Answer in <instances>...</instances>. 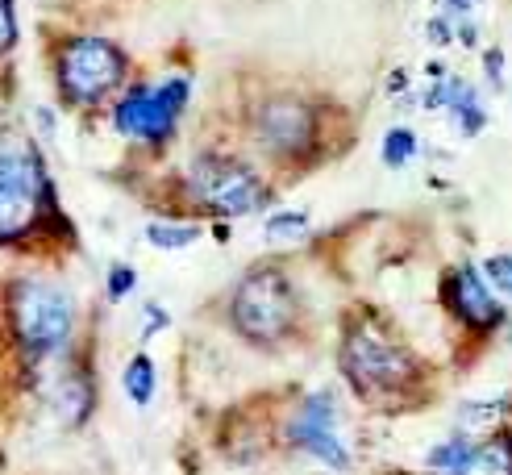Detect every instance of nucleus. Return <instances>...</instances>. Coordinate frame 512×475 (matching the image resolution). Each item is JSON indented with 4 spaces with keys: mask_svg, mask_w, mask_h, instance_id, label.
Instances as JSON below:
<instances>
[{
    "mask_svg": "<svg viewBox=\"0 0 512 475\" xmlns=\"http://www.w3.org/2000/svg\"><path fill=\"white\" fill-rule=\"evenodd\" d=\"M338 367L346 384L363 400H383V396H404L417 384V359L404 342H396L379 321H354L346 325L342 346H338Z\"/></svg>",
    "mask_w": 512,
    "mask_h": 475,
    "instance_id": "f257e3e1",
    "label": "nucleus"
},
{
    "mask_svg": "<svg viewBox=\"0 0 512 475\" xmlns=\"http://www.w3.org/2000/svg\"><path fill=\"white\" fill-rule=\"evenodd\" d=\"M9 321H13V338L25 355H30V363H42L71 342L75 300L63 284L17 280L9 292Z\"/></svg>",
    "mask_w": 512,
    "mask_h": 475,
    "instance_id": "f03ea898",
    "label": "nucleus"
},
{
    "mask_svg": "<svg viewBox=\"0 0 512 475\" xmlns=\"http://www.w3.org/2000/svg\"><path fill=\"white\" fill-rule=\"evenodd\" d=\"M296 288L279 267H254L246 271L234 296H229V325L259 346H275L296 330Z\"/></svg>",
    "mask_w": 512,
    "mask_h": 475,
    "instance_id": "7ed1b4c3",
    "label": "nucleus"
},
{
    "mask_svg": "<svg viewBox=\"0 0 512 475\" xmlns=\"http://www.w3.org/2000/svg\"><path fill=\"white\" fill-rule=\"evenodd\" d=\"M184 188L200 209L217 217H246L267 209L271 188L259 171L238 155H221V150H204L184 171Z\"/></svg>",
    "mask_w": 512,
    "mask_h": 475,
    "instance_id": "20e7f679",
    "label": "nucleus"
},
{
    "mask_svg": "<svg viewBox=\"0 0 512 475\" xmlns=\"http://www.w3.org/2000/svg\"><path fill=\"white\" fill-rule=\"evenodd\" d=\"M125 71H130L125 50L109 38H92V34L63 42L55 55L59 92L75 109H92L105 96H113L117 88H125Z\"/></svg>",
    "mask_w": 512,
    "mask_h": 475,
    "instance_id": "39448f33",
    "label": "nucleus"
},
{
    "mask_svg": "<svg viewBox=\"0 0 512 475\" xmlns=\"http://www.w3.org/2000/svg\"><path fill=\"white\" fill-rule=\"evenodd\" d=\"M50 175L34 146L0 150V242H21L34 234L50 205Z\"/></svg>",
    "mask_w": 512,
    "mask_h": 475,
    "instance_id": "423d86ee",
    "label": "nucleus"
},
{
    "mask_svg": "<svg viewBox=\"0 0 512 475\" xmlns=\"http://www.w3.org/2000/svg\"><path fill=\"white\" fill-rule=\"evenodd\" d=\"M188 100H192L188 75H167L163 84H134V88H125L121 100L113 105V130L130 142L163 146V142H171Z\"/></svg>",
    "mask_w": 512,
    "mask_h": 475,
    "instance_id": "0eeeda50",
    "label": "nucleus"
},
{
    "mask_svg": "<svg viewBox=\"0 0 512 475\" xmlns=\"http://www.w3.org/2000/svg\"><path fill=\"white\" fill-rule=\"evenodd\" d=\"M250 134L259 142L263 155L279 159V163H296V159H309L317 150L321 138V113L300 100L292 92H279L267 96L259 109L250 117Z\"/></svg>",
    "mask_w": 512,
    "mask_h": 475,
    "instance_id": "6e6552de",
    "label": "nucleus"
},
{
    "mask_svg": "<svg viewBox=\"0 0 512 475\" xmlns=\"http://www.w3.org/2000/svg\"><path fill=\"white\" fill-rule=\"evenodd\" d=\"M288 446H296L300 455L317 459L321 467L329 471H350V446L342 442V430H338V400L329 388L321 392H309L300 400V409L292 413L288 421Z\"/></svg>",
    "mask_w": 512,
    "mask_h": 475,
    "instance_id": "1a4fd4ad",
    "label": "nucleus"
},
{
    "mask_svg": "<svg viewBox=\"0 0 512 475\" xmlns=\"http://www.w3.org/2000/svg\"><path fill=\"white\" fill-rule=\"evenodd\" d=\"M442 305L458 325H467L475 334H492L504 325V300L488 288L475 263H454L442 275Z\"/></svg>",
    "mask_w": 512,
    "mask_h": 475,
    "instance_id": "9d476101",
    "label": "nucleus"
},
{
    "mask_svg": "<svg viewBox=\"0 0 512 475\" xmlns=\"http://www.w3.org/2000/svg\"><path fill=\"white\" fill-rule=\"evenodd\" d=\"M450 475H512V434H492L467 450V459Z\"/></svg>",
    "mask_w": 512,
    "mask_h": 475,
    "instance_id": "9b49d317",
    "label": "nucleus"
},
{
    "mask_svg": "<svg viewBox=\"0 0 512 475\" xmlns=\"http://www.w3.org/2000/svg\"><path fill=\"white\" fill-rule=\"evenodd\" d=\"M55 413L63 425H80L92 413V380L84 371H67L55 384Z\"/></svg>",
    "mask_w": 512,
    "mask_h": 475,
    "instance_id": "f8f14e48",
    "label": "nucleus"
},
{
    "mask_svg": "<svg viewBox=\"0 0 512 475\" xmlns=\"http://www.w3.org/2000/svg\"><path fill=\"white\" fill-rule=\"evenodd\" d=\"M121 388H125V396H130L138 409H146L150 400H155V392H159V367H155V359L138 350V355L125 363V371H121Z\"/></svg>",
    "mask_w": 512,
    "mask_h": 475,
    "instance_id": "ddd939ff",
    "label": "nucleus"
},
{
    "mask_svg": "<svg viewBox=\"0 0 512 475\" xmlns=\"http://www.w3.org/2000/svg\"><path fill=\"white\" fill-rule=\"evenodd\" d=\"M417 150H421V138L413 125H392L388 134H383V146H379V159L383 167H392V171H404L408 163L417 159Z\"/></svg>",
    "mask_w": 512,
    "mask_h": 475,
    "instance_id": "4468645a",
    "label": "nucleus"
},
{
    "mask_svg": "<svg viewBox=\"0 0 512 475\" xmlns=\"http://www.w3.org/2000/svg\"><path fill=\"white\" fill-rule=\"evenodd\" d=\"M200 225L196 221H150L146 225V242L155 250H188L192 242H200Z\"/></svg>",
    "mask_w": 512,
    "mask_h": 475,
    "instance_id": "2eb2a0df",
    "label": "nucleus"
},
{
    "mask_svg": "<svg viewBox=\"0 0 512 475\" xmlns=\"http://www.w3.org/2000/svg\"><path fill=\"white\" fill-rule=\"evenodd\" d=\"M475 446V438L467 434V430H458V434H450V438H442V442H433L429 446V455H425V467L433 471V475H450L458 463L467 459V450Z\"/></svg>",
    "mask_w": 512,
    "mask_h": 475,
    "instance_id": "dca6fc26",
    "label": "nucleus"
},
{
    "mask_svg": "<svg viewBox=\"0 0 512 475\" xmlns=\"http://www.w3.org/2000/svg\"><path fill=\"white\" fill-rule=\"evenodd\" d=\"M263 234L271 242H296L309 234V213H300V209H284V213H271L267 225H263Z\"/></svg>",
    "mask_w": 512,
    "mask_h": 475,
    "instance_id": "f3484780",
    "label": "nucleus"
},
{
    "mask_svg": "<svg viewBox=\"0 0 512 475\" xmlns=\"http://www.w3.org/2000/svg\"><path fill=\"white\" fill-rule=\"evenodd\" d=\"M479 275L488 280V288L500 300H512V255H488L483 267H479Z\"/></svg>",
    "mask_w": 512,
    "mask_h": 475,
    "instance_id": "a211bd4d",
    "label": "nucleus"
},
{
    "mask_svg": "<svg viewBox=\"0 0 512 475\" xmlns=\"http://www.w3.org/2000/svg\"><path fill=\"white\" fill-rule=\"evenodd\" d=\"M450 121H454V130H458V138H479L483 130H488V109H483V100H471V105H463V109H454L450 113Z\"/></svg>",
    "mask_w": 512,
    "mask_h": 475,
    "instance_id": "6ab92c4d",
    "label": "nucleus"
},
{
    "mask_svg": "<svg viewBox=\"0 0 512 475\" xmlns=\"http://www.w3.org/2000/svg\"><path fill=\"white\" fill-rule=\"evenodd\" d=\"M134 288H138V271H134L130 263H113V267H109V280H105L109 300H125Z\"/></svg>",
    "mask_w": 512,
    "mask_h": 475,
    "instance_id": "aec40b11",
    "label": "nucleus"
},
{
    "mask_svg": "<svg viewBox=\"0 0 512 475\" xmlns=\"http://www.w3.org/2000/svg\"><path fill=\"white\" fill-rule=\"evenodd\" d=\"M483 80H488L492 92H504V50L500 46L483 50Z\"/></svg>",
    "mask_w": 512,
    "mask_h": 475,
    "instance_id": "412c9836",
    "label": "nucleus"
},
{
    "mask_svg": "<svg viewBox=\"0 0 512 475\" xmlns=\"http://www.w3.org/2000/svg\"><path fill=\"white\" fill-rule=\"evenodd\" d=\"M17 9H13V0H0V55L5 50H13L17 46Z\"/></svg>",
    "mask_w": 512,
    "mask_h": 475,
    "instance_id": "4be33fe9",
    "label": "nucleus"
},
{
    "mask_svg": "<svg viewBox=\"0 0 512 475\" xmlns=\"http://www.w3.org/2000/svg\"><path fill=\"white\" fill-rule=\"evenodd\" d=\"M425 38H429L433 46H450V42H454V17H450V13H433V17L425 21Z\"/></svg>",
    "mask_w": 512,
    "mask_h": 475,
    "instance_id": "5701e85b",
    "label": "nucleus"
},
{
    "mask_svg": "<svg viewBox=\"0 0 512 475\" xmlns=\"http://www.w3.org/2000/svg\"><path fill=\"white\" fill-rule=\"evenodd\" d=\"M171 325V313L163 305H146V325H142V342H150L155 334H163Z\"/></svg>",
    "mask_w": 512,
    "mask_h": 475,
    "instance_id": "b1692460",
    "label": "nucleus"
},
{
    "mask_svg": "<svg viewBox=\"0 0 512 475\" xmlns=\"http://www.w3.org/2000/svg\"><path fill=\"white\" fill-rule=\"evenodd\" d=\"M479 5H483V0H442V13H450V17H471Z\"/></svg>",
    "mask_w": 512,
    "mask_h": 475,
    "instance_id": "393cba45",
    "label": "nucleus"
},
{
    "mask_svg": "<svg viewBox=\"0 0 512 475\" xmlns=\"http://www.w3.org/2000/svg\"><path fill=\"white\" fill-rule=\"evenodd\" d=\"M388 92H408V71H392V80H388Z\"/></svg>",
    "mask_w": 512,
    "mask_h": 475,
    "instance_id": "a878e982",
    "label": "nucleus"
}]
</instances>
